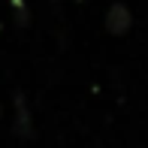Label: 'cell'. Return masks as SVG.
Returning <instances> with one entry per match:
<instances>
[{
	"mask_svg": "<svg viewBox=\"0 0 148 148\" xmlns=\"http://www.w3.org/2000/svg\"><path fill=\"white\" fill-rule=\"evenodd\" d=\"M9 3H12V9H15V21L18 24H27V15H30V12H27V0H9Z\"/></svg>",
	"mask_w": 148,
	"mask_h": 148,
	"instance_id": "3957f363",
	"label": "cell"
},
{
	"mask_svg": "<svg viewBox=\"0 0 148 148\" xmlns=\"http://www.w3.org/2000/svg\"><path fill=\"white\" fill-rule=\"evenodd\" d=\"M12 106H15V130L21 136H33V115L27 109V97L21 91L12 94Z\"/></svg>",
	"mask_w": 148,
	"mask_h": 148,
	"instance_id": "7a4b0ae2",
	"label": "cell"
},
{
	"mask_svg": "<svg viewBox=\"0 0 148 148\" xmlns=\"http://www.w3.org/2000/svg\"><path fill=\"white\" fill-rule=\"evenodd\" d=\"M106 30L115 33V36H121V33H127L133 27V9L124 3V0H112L109 6H106Z\"/></svg>",
	"mask_w": 148,
	"mask_h": 148,
	"instance_id": "6da1fadb",
	"label": "cell"
}]
</instances>
